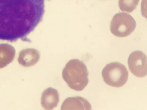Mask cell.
I'll return each mask as SVG.
<instances>
[{"label": "cell", "mask_w": 147, "mask_h": 110, "mask_svg": "<svg viewBox=\"0 0 147 110\" xmlns=\"http://www.w3.org/2000/svg\"><path fill=\"white\" fill-rule=\"evenodd\" d=\"M91 104L86 99L80 96L69 97L64 100L61 110H92Z\"/></svg>", "instance_id": "8"}, {"label": "cell", "mask_w": 147, "mask_h": 110, "mask_svg": "<svg viewBox=\"0 0 147 110\" xmlns=\"http://www.w3.org/2000/svg\"><path fill=\"white\" fill-rule=\"evenodd\" d=\"M59 101V96L57 90L49 87L42 92L41 97L42 107L45 110H51L56 108Z\"/></svg>", "instance_id": "6"}, {"label": "cell", "mask_w": 147, "mask_h": 110, "mask_svg": "<svg viewBox=\"0 0 147 110\" xmlns=\"http://www.w3.org/2000/svg\"><path fill=\"white\" fill-rule=\"evenodd\" d=\"M136 26V22L129 14L124 12L115 14L111 22L110 31L115 36L126 37L132 33Z\"/></svg>", "instance_id": "4"}, {"label": "cell", "mask_w": 147, "mask_h": 110, "mask_svg": "<svg viewBox=\"0 0 147 110\" xmlns=\"http://www.w3.org/2000/svg\"><path fill=\"white\" fill-rule=\"evenodd\" d=\"M88 72L83 61L78 59L69 60L62 72V77L71 89L81 91L87 85Z\"/></svg>", "instance_id": "2"}, {"label": "cell", "mask_w": 147, "mask_h": 110, "mask_svg": "<svg viewBox=\"0 0 147 110\" xmlns=\"http://www.w3.org/2000/svg\"><path fill=\"white\" fill-rule=\"evenodd\" d=\"M40 53L39 51L34 48H27L21 51L18 61L21 66L25 67L32 66L39 60Z\"/></svg>", "instance_id": "7"}, {"label": "cell", "mask_w": 147, "mask_h": 110, "mask_svg": "<svg viewBox=\"0 0 147 110\" xmlns=\"http://www.w3.org/2000/svg\"><path fill=\"white\" fill-rule=\"evenodd\" d=\"M45 0H0V40L25 41L42 21Z\"/></svg>", "instance_id": "1"}, {"label": "cell", "mask_w": 147, "mask_h": 110, "mask_svg": "<svg viewBox=\"0 0 147 110\" xmlns=\"http://www.w3.org/2000/svg\"><path fill=\"white\" fill-rule=\"evenodd\" d=\"M15 55L14 48L11 46H0V69L6 66L13 60Z\"/></svg>", "instance_id": "9"}, {"label": "cell", "mask_w": 147, "mask_h": 110, "mask_svg": "<svg viewBox=\"0 0 147 110\" xmlns=\"http://www.w3.org/2000/svg\"><path fill=\"white\" fill-rule=\"evenodd\" d=\"M129 69L134 75L143 77L147 74V57L142 51L139 50L132 52L128 59Z\"/></svg>", "instance_id": "5"}, {"label": "cell", "mask_w": 147, "mask_h": 110, "mask_svg": "<svg viewBox=\"0 0 147 110\" xmlns=\"http://www.w3.org/2000/svg\"><path fill=\"white\" fill-rule=\"evenodd\" d=\"M128 72L125 66L118 62L109 63L103 68L102 76L105 82L113 87H122L128 79Z\"/></svg>", "instance_id": "3"}, {"label": "cell", "mask_w": 147, "mask_h": 110, "mask_svg": "<svg viewBox=\"0 0 147 110\" xmlns=\"http://www.w3.org/2000/svg\"><path fill=\"white\" fill-rule=\"evenodd\" d=\"M140 0H119L118 5L120 10L130 13L135 9Z\"/></svg>", "instance_id": "10"}]
</instances>
